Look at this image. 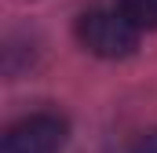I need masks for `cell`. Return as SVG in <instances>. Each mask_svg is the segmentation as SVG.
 Segmentation results:
<instances>
[{
	"label": "cell",
	"instance_id": "cell-1",
	"mask_svg": "<svg viewBox=\"0 0 157 153\" xmlns=\"http://www.w3.org/2000/svg\"><path fill=\"white\" fill-rule=\"evenodd\" d=\"M139 33L143 29L121 7L117 11H106V7L88 11L77 22V40L99 58H124V55H132L135 44H139Z\"/></svg>",
	"mask_w": 157,
	"mask_h": 153
},
{
	"label": "cell",
	"instance_id": "cell-2",
	"mask_svg": "<svg viewBox=\"0 0 157 153\" xmlns=\"http://www.w3.org/2000/svg\"><path fill=\"white\" fill-rule=\"evenodd\" d=\"M70 124L59 113H29L4 131L0 153H62Z\"/></svg>",
	"mask_w": 157,
	"mask_h": 153
},
{
	"label": "cell",
	"instance_id": "cell-4",
	"mask_svg": "<svg viewBox=\"0 0 157 153\" xmlns=\"http://www.w3.org/2000/svg\"><path fill=\"white\" fill-rule=\"evenodd\" d=\"M132 153H157V131H150V135H143L135 146H132Z\"/></svg>",
	"mask_w": 157,
	"mask_h": 153
},
{
	"label": "cell",
	"instance_id": "cell-3",
	"mask_svg": "<svg viewBox=\"0 0 157 153\" xmlns=\"http://www.w3.org/2000/svg\"><path fill=\"white\" fill-rule=\"evenodd\" d=\"M121 11L139 29H157V0H121Z\"/></svg>",
	"mask_w": 157,
	"mask_h": 153
}]
</instances>
